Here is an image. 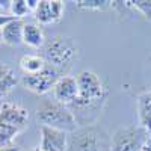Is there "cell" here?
Masks as SVG:
<instances>
[{"mask_svg": "<svg viewBox=\"0 0 151 151\" xmlns=\"http://www.w3.org/2000/svg\"><path fill=\"white\" fill-rule=\"evenodd\" d=\"M17 83H18V80H17V77H15V74L14 73H9V74H6L3 79H0V100H2L3 97H6L14 88L17 86Z\"/></svg>", "mask_w": 151, "mask_h": 151, "instance_id": "17", "label": "cell"}, {"mask_svg": "<svg viewBox=\"0 0 151 151\" xmlns=\"http://www.w3.org/2000/svg\"><path fill=\"white\" fill-rule=\"evenodd\" d=\"M12 20H15V17H12V15H6V14H0V30H2L8 23H11Z\"/></svg>", "mask_w": 151, "mask_h": 151, "instance_id": "20", "label": "cell"}, {"mask_svg": "<svg viewBox=\"0 0 151 151\" xmlns=\"http://www.w3.org/2000/svg\"><path fill=\"white\" fill-rule=\"evenodd\" d=\"M9 11H11V15L18 18V20H21L23 17H26L27 14H32V11L29 9L26 0H12Z\"/></svg>", "mask_w": 151, "mask_h": 151, "instance_id": "18", "label": "cell"}, {"mask_svg": "<svg viewBox=\"0 0 151 151\" xmlns=\"http://www.w3.org/2000/svg\"><path fill=\"white\" fill-rule=\"evenodd\" d=\"M62 76L50 65H45V68L36 74H24L21 77V83L26 89L32 91L33 94L44 95L50 91H53L56 82Z\"/></svg>", "mask_w": 151, "mask_h": 151, "instance_id": "6", "label": "cell"}, {"mask_svg": "<svg viewBox=\"0 0 151 151\" xmlns=\"http://www.w3.org/2000/svg\"><path fill=\"white\" fill-rule=\"evenodd\" d=\"M76 80L79 85V97L70 106L73 113L76 110L98 107L106 97V89L98 76L92 71H82L77 74Z\"/></svg>", "mask_w": 151, "mask_h": 151, "instance_id": "3", "label": "cell"}, {"mask_svg": "<svg viewBox=\"0 0 151 151\" xmlns=\"http://www.w3.org/2000/svg\"><path fill=\"white\" fill-rule=\"evenodd\" d=\"M137 109H139L141 127L151 134V91L144 92V94L139 97V101H137Z\"/></svg>", "mask_w": 151, "mask_h": 151, "instance_id": "13", "label": "cell"}, {"mask_svg": "<svg viewBox=\"0 0 151 151\" xmlns=\"http://www.w3.org/2000/svg\"><path fill=\"white\" fill-rule=\"evenodd\" d=\"M23 44L32 48H40L45 44V36L40 24L35 23H24L23 27Z\"/></svg>", "mask_w": 151, "mask_h": 151, "instance_id": "11", "label": "cell"}, {"mask_svg": "<svg viewBox=\"0 0 151 151\" xmlns=\"http://www.w3.org/2000/svg\"><path fill=\"white\" fill-rule=\"evenodd\" d=\"M67 151H110V137L98 125H86L73 132Z\"/></svg>", "mask_w": 151, "mask_h": 151, "instance_id": "4", "label": "cell"}, {"mask_svg": "<svg viewBox=\"0 0 151 151\" xmlns=\"http://www.w3.org/2000/svg\"><path fill=\"white\" fill-rule=\"evenodd\" d=\"M33 151H42V150H40V148H35Z\"/></svg>", "mask_w": 151, "mask_h": 151, "instance_id": "25", "label": "cell"}, {"mask_svg": "<svg viewBox=\"0 0 151 151\" xmlns=\"http://www.w3.org/2000/svg\"><path fill=\"white\" fill-rule=\"evenodd\" d=\"M0 151H21V150L17 145H11V147H2V148H0Z\"/></svg>", "mask_w": 151, "mask_h": 151, "instance_id": "23", "label": "cell"}, {"mask_svg": "<svg viewBox=\"0 0 151 151\" xmlns=\"http://www.w3.org/2000/svg\"><path fill=\"white\" fill-rule=\"evenodd\" d=\"M68 137V133L64 130L41 125V142L38 148L42 151H67Z\"/></svg>", "mask_w": 151, "mask_h": 151, "instance_id": "9", "label": "cell"}, {"mask_svg": "<svg viewBox=\"0 0 151 151\" xmlns=\"http://www.w3.org/2000/svg\"><path fill=\"white\" fill-rule=\"evenodd\" d=\"M20 132L21 130H18L15 127H11V125H6V124H0V148L11 147L12 141L15 139Z\"/></svg>", "mask_w": 151, "mask_h": 151, "instance_id": "15", "label": "cell"}, {"mask_svg": "<svg viewBox=\"0 0 151 151\" xmlns=\"http://www.w3.org/2000/svg\"><path fill=\"white\" fill-rule=\"evenodd\" d=\"M36 119L42 125L53 127L58 130H64L67 133L77 130V121L73 110L59 103L58 100L44 98L36 106Z\"/></svg>", "mask_w": 151, "mask_h": 151, "instance_id": "2", "label": "cell"}, {"mask_svg": "<svg viewBox=\"0 0 151 151\" xmlns=\"http://www.w3.org/2000/svg\"><path fill=\"white\" fill-rule=\"evenodd\" d=\"M53 97L59 103L70 107L79 97V85L76 77H71L67 74L62 76L53 88Z\"/></svg>", "mask_w": 151, "mask_h": 151, "instance_id": "10", "label": "cell"}, {"mask_svg": "<svg viewBox=\"0 0 151 151\" xmlns=\"http://www.w3.org/2000/svg\"><path fill=\"white\" fill-rule=\"evenodd\" d=\"M64 9L65 3L60 2V0H40L33 15L40 24L47 26V24L58 23L64 15Z\"/></svg>", "mask_w": 151, "mask_h": 151, "instance_id": "7", "label": "cell"}, {"mask_svg": "<svg viewBox=\"0 0 151 151\" xmlns=\"http://www.w3.org/2000/svg\"><path fill=\"white\" fill-rule=\"evenodd\" d=\"M112 2L109 0H79L77 8L86 11H104L110 6Z\"/></svg>", "mask_w": 151, "mask_h": 151, "instance_id": "16", "label": "cell"}, {"mask_svg": "<svg viewBox=\"0 0 151 151\" xmlns=\"http://www.w3.org/2000/svg\"><path fill=\"white\" fill-rule=\"evenodd\" d=\"M0 14H3V11H2V9H0Z\"/></svg>", "mask_w": 151, "mask_h": 151, "instance_id": "26", "label": "cell"}, {"mask_svg": "<svg viewBox=\"0 0 151 151\" xmlns=\"http://www.w3.org/2000/svg\"><path fill=\"white\" fill-rule=\"evenodd\" d=\"M23 27H24V21L18 20V18L8 23L2 29L3 42L8 44V45H12V47L23 44Z\"/></svg>", "mask_w": 151, "mask_h": 151, "instance_id": "12", "label": "cell"}, {"mask_svg": "<svg viewBox=\"0 0 151 151\" xmlns=\"http://www.w3.org/2000/svg\"><path fill=\"white\" fill-rule=\"evenodd\" d=\"M11 73V68L9 67H6V65H3V64H0V79H3L6 74H9Z\"/></svg>", "mask_w": 151, "mask_h": 151, "instance_id": "22", "label": "cell"}, {"mask_svg": "<svg viewBox=\"0 0 151 151\" xmlns=\"http://www.w3.org/2000/svg\"><path fill=\"white\" fill-rule=\"evenodd\" d=\"M132 6L136 11H139L147 20H151V2H147V0H134V2H132Z\"/></svg>", "mask_w": 151, "mask_h": 151, "instance_id": "19", "label": "cell"}, {"mask_svg": "<svg viewBox=\"0 0 151 151\" xmlns=\"http://www.w3.org/2000/svg\"><path fill=\"white\" fill-rule=\"evenodd\" d=\"M45 60L40 55H24L20 59V68L24 74H36L45 68Z\"/></svg>", "mask_w": 151, "mask_h": 151, "instance_id": "14", "label": "cell"}, {"mask_svg": "<svg viewBox=\"0 0 151 151\" xmlns=\"http://www.w3.org/2000/svg\"><path fill=\"white\" fill-rule=\"evenodd\" d=\"M141 151H151V134H150V133H148V136H147V139H145V142H144Z\"/></svg>", "mask_w": 151, "mask_h": 151, "instance_id": "21", "label": "cell"}, {"mask_svg": "<svg viewBox=\"0 0 151 151\" xmlns=\"http://www.w3.org/2000/svg\"><path fill=\"white\" fill-rule=\"evenodd\" d=\"M148 136L142 127H122L110 137V151H141Z\"/></svg>", "mask_w": 151, "mask_h": 151, "instance_id": "5", "label": "cell"}, {"mask_svg": "<svg viewBox=\"0 0 151 151\" xmlns=\"http://www.w3.org/2000/svg\"><path fill=\"white\" fill-rule=\"evenodd\" d=\"M3 44V35H2V30H0V45Z\"/></svg>", "mask_w": 151, "mask_h": 151, "instance_id": "24", "label": "cell"}, {"mask_svg": "<svg viewBox=\"0 0 151 151\" xmlns=\"http://www.w3.org/2000/svg\"><path fill=\"white\" fill-rule=\"evenodd\" d=\"M77 44L74 40L64 35L50 38L42 45V58L45 64L53 67L60 76H65V73L71 68L73 62L77 58Z\"/></svg>", "mask_w": 151, "mask_h": 151, "instance_id": "1", "label": "cell"}, {"mask_svg": "<svg viewBox=\"0 0 151 151\" xmlns=\"http://www.w3.org/2000/svg\"><path fill=\"white\" fill-rule=\"evenodd\" d=\"M29 122V112L17 103H3L0 106V124L23 130Z\"/></svg>", "mask_w": 151, "mask_h": 151, "instance_id": "8", "label": "cell"}]
</instances>
